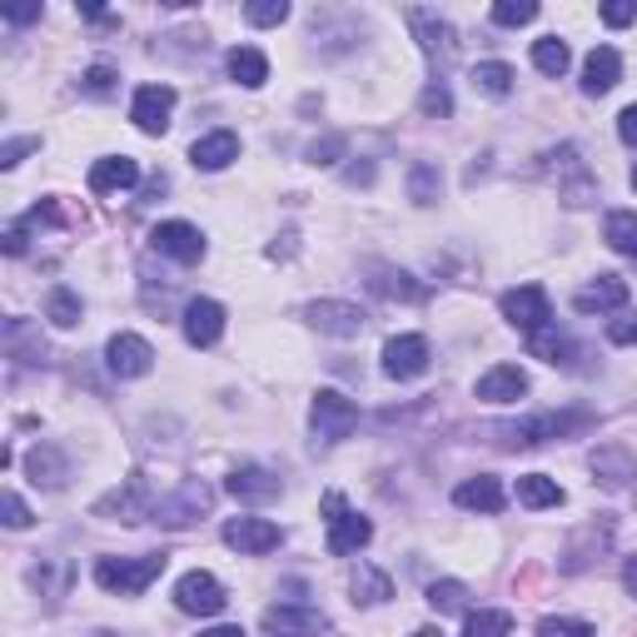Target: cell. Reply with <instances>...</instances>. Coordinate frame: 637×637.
<instances>
[{
  "label": "cell",
  "instance_id": "6da1fadb",
  "mask_svg": "<svg viewBox=\"0 0 637 637\" xmlns=\"http://www.w3.org/2000/svg\"><path fill=\"white\" fill-rule=\"evenodd\" d=\"M169 557L165 553H145V557H100L95 563V583L105 593H119V597H139L159 573H165Z\"/></svg>",
  "mask_w": 637,
  "mask_h": 637
},
{
  "label": "cell",
  "instance_id": "7a4b0ae2",
  "mask_svg": "<svg viewBox=\"0 0 637 637\" xmlns=\"http://www.w3.org/2000/svg\"><path fill=\"white\" fill-rule=\"evenodd\" d=\"M324 513H328V553L334 557H348L358 547H368L374 537V523L364 513H348L344 493H324Z\"/></svg>",
  "mask_w": 637,
  "mask_h": 637
},
{
  "label": "cell",
  "instance_id": "3957f363",
  "mask_svg": "<svg viewBox=\"0 0 637 637\" xmlns=\"http://www.w3.org/2000/svg\"><path fill=\"white\" fill-rule=\"evenodd\" d=\"M309 424H314V434L324 438V443H338V438H348L358 428V408H354V398H344L338 388H318L314 404H309Z\"/></svg>",
  "mask_w": 637,
  "mask_h": 637
},
{
  "label": "cell",
  "instance_id": "277c9868",
  "mask_svg": "<svg viewBox=\"0 0 637 637\" xmlns=\"http://www.w3.org/2000/svg\"><path fill=\"white\" fill-rule=\"evenodd\" d=\"M498 309H503V318L513 328H523V334H537V328L553 324V304H547V294L537 284H518L508 289L503 299H498Z\"/></svg>",
  "mask_w": 637,
  "mask_h": 637
},
{
  "label": "cell",
  "instance_id": "5b68a950",
  "mask_svg": "<svg viewBox=\"0 0 637 637\" xmlns=\"http://www.w3.org/2000/svg\"><path fill=\"white\" fill-rule=\"evenodd\" d=\"M304 318L318 334H334V338H358L368 324V314L358 304H348V299H314V304L304 309Z\"/></svg>",
  "mask_w": 637,
  "mask_h": 637
},
{
  "label": "cell",
  "instance_id": "8992f818",
  "mask_svg": "<svg viewBox=\"0 0 637 637\" xmlns=\"http://www.w3.org/2000/svg\"><path fill=\"white\" fill-rule=\"evenodd\" d=\"M175 603H179V613H189V617H215L219 607H224V587H219V577L215 573H185L175 583Z\"/></svg>",
  "mask_w": 637,
  "mask_h": 637
},
{
  "label": "cell",
  "instance_id": "52a82bcc",
  "mask_svg": "<svg viewBox=\"0 0 637 637\" xmlns=\"http://www.w3.org/2000/svg\"><path fill=\"white\" fill-rule=\"evenodd\" d=\"M169 115H175V90L169 85H139L129 100V119H135L145 135H165Z\"/></svg>",
  "mask_w": 637,
  "mask_h": 637
},
{
  "label": "cell",
  "instance_id": "ba28073f",
  "mask_svg": "<svg viewBox=\"0 0 637 637\" xmlns=\"http://www.w3.org/2000/svg\"><path fill=\"white\" fill-rule=\"evenodd\" d=\"M224 543L234 547V553H274L279 543H284V533H279V523H269V518H229L224 523Z\"/></svg>",
  "mask_w": 637,
  "mask_h": 637
},
{
  "label": "cell",
  "instance_id": "9c48e42d",
  "mask_svg": "<svg viewBox=\"0 0 637 637\" xmlns=\"http://www.w3.org/2000/svg\"><path fill=\"white\" fill-rule=\"evenodd\" d=\"M95 513L100 518H119V523H139V518L155 513V503H149V483L139 473H129L125 488H115L109 498H100Z\"/></svg>",
  "mask_w": 637,
  "mask_h": 637
},
{
  "label": "cell",
  "instance_id": "30bf717a",
  "mask_svg": "<svg viewBox=\"0 0 637 637\" xmlns=\"http://www.w3.org/2000/svg\"><path fill=\"white\" fill-rule=\"evenodd\" d=\"M149 244H155L159 254L179 259V264H199V259H205V234H199L195 224H185V219H165V224H155Z\"/></svg>",
  "mask_w": 637,
  "mask_h": 637
},
{
  "label": "cell",
  "instance_id": "8fae6325",
  "mask_svg": "<svg viewBox=\"0 0 637 637\" xmlns=\"http://www.w3.org/2000/svg\"><path fill=\"white\" fill-rule=\"evenodd\" d=\"M105 364H109V374H119V378H145L149 368H155V348L139 334H115L105 344Z\"/></svg>",
  "mask_w": 637,
  "mask_h": 637
},
{
  "label": "cell",
  "instance_id": "7c38bea8",
  "mask_svg": "<svg viewBox=\"0 0 637 637\" xmlns=\"http://www.w3.org/2000/svg\"><path fill=\"white\" fill-rule=\"evenodd\" d=\"M264 627L279 637H318V633H328V617L304 603H279L264 613Z\"/></svg>",
  "mask_w": 637,
  "mask_h": 637
},
{
  "label": "cell",
  "instance_id": "4fadbf2b",
  "mask_svg": "<svg viewBox=\"0 0 637 637\" xmlns=\"http://www.w3.org/2000/svg\"><path fill=\"white\" fill-rule=\"evenodd\" d=\"M428 368V338L424 334H398L384 344V374L388 378H418Z\"/></svg>",
  "mask_w": 637,
  "mask_h": 637
},
{
  "label": "cell",
  "instance_id": "5bb4252c",
  "mask_svg": "<svg viewBox=\"0 0 637 637\" xmlns=\"http://www.w3.org/2000/svg\"><path fill=\"white\" fill-rule=\"evenodd\" d=\"M209 498H215V493H209L205 483H185L175 498H159L149 518H155V523H165V528H185V523H195L199 513H209Z\"/></svg>",
  "mask_w": 637,
  "mask_h": 637
},
{
  "label": "cell",
  "instance_id": "9a60e30c",
  "mask_svg": "<svg viewBox=\"0 0 637 637\" xmlns=\"http://www.w3.org/2000/svg\"><path fill=\"white\" fill-rule=\"evenodd\" d=\"M219 334H224V304L219 299H189L185 304V338L195 348H209L219 344Z\"/></svg>",
  "mask_w": 637,
  "mask_h": 637
},
{
  "label": "cell",
  "instance_id": "2e32d148",
  "mask_svg": "<svg viewBox=\"0 0 637 637\" xmlns=\"http://www.w3.org/2000/svg\"><path fill=\"white\" fill-rule=\"evenodd\" d=\"M483 404H518V398L528 394V374L518 364H493L483 378H478V388H473Z\"/></svg>",
  "mask_w": 637,
  "mask_h": 637
},
{
  "label": "cell",
  "instance_id": "e0dca14e",
  "mask_svg": "<svg viewBox=\"0 0 637 637\" xmlns=\"http://www.w3.org/2000/svg\"><path fill=\"white\" fill-rule=\"evenodd\" d=\"M139 185V165L129 155H105L90 165V189L95 195H119V189H135Z\"/></svg>",
  "mask_w": 637,
  "mask_h": 637
},
{
  "label": "cell",
  "instance_id": "ac0fdd59",
  "mask_svg": "<svg viewBox=\"0 0 637 637\" xmlns=\"http://www.w3.org/2000/svg\"><path fill=\"white\" fill-rule=\"evenodd\" d=\"M573 428H583V418H573V414H533V418H523V424L508 428V438L523 443V448H533V443H547V438L573 434Z\"/></svg>",
  "mask_w": 637,
  "mask_h": 637
},
{
  "label": "cell",
  "instance_id": "d6986e66",
  "mask_svg": "<svg viewBox=\"0 0 637 637\" xmlns=\"http://www.w3.org/2000/svg\"><path fill=\"white\" fill-rule=\"evenodd\" d=\"M408 25H414V35L424 40V50H428V55H438V60H453L458 35H453V25H448V20H438L434 10H408Z\"/></svg>",
  "mask_w": 637,
  "mask_h": 637
},
{
  "label": "cell",
  "instance_id": "ffe728a7",
  "mask_svg": "<svg viewBox=\"0 0 637 637\" xmlns=\"http://www.w3.org/2000/svg\"><path fill=\"white\" fill-rule=\"evenodd\" d=\"M224 488L239 498V503H274V498H279V478L269 473V468H259V463L234 468Z\"/></svg>",
  "mask_w": 637,
  "mask_h": 637
},
{
  "label": "cell",
  "instance_id": "44dd1931",
  "mask_svg": "<svg viewBox=\"0 0 637 637\" xmlns=\"http://www.w3.org/2000/svg\"><path fill=\"white\" fill-rule=\"evenodd\" d=\"M623 304H627V279H617V274H597L593 284L573 299L577 314H603V309H623Z\"/></svg>",
  "mask_w": 637,
  "mask_h": 637
},
{
  "label": "cell",
  "instance_id": "7402d4cb",
  "mask_svg": "<svg viewBox=\"0 0 637 637\" xmlns=\"http://www.w3.org/2000/svg\"><path fill=\"white\" fill-rule=\"evenodd\" d=\"M189 159H195V169H224L239 159V135L234 129H215V135L195 139L189 145Z\"/></svg>",
  "mask_w": 637,
  "mask_h": 637
},
{
  "label": "cell",
  "instance_id": "603a6c76",
  "mask_svg": "<svg viewBox=\"0 0 637 637\" xmlns=\"http://www.w3.org/2000/svg\"><path fill=\"white\" fill-rule=\"evenodd\" d=\"M453 503L468 508V513H498V508H503V483H498V478H488V473L463 478V483L453 488Z\"/></svg>",
  "mask_w": 637,
  "mask_h": 637
},
{
  "label": "cell",
  "instance_id": "cb8c5ba5",
  "mask_svg": "<svg viewBox=\"0 0 637 637\" xmlns=\"http://www.w3.org/2000/svg\"><path fill=\"white\" fill-rule=\"evenodd\" d=\"M617 75H623V55H617L613 45H597L593 55L583 60V90L587 95H607V90L617 85Z\"/></svg>",
  "mask_w": 637,
  "mask_h": 637
},
{
  "label": "cell",
  "instance_id": "d4e9b609",
  "mask_svg": "<svg viewBox=\"0 0 637 637\" xmlns=\"http://www.w3.org/2000/svg\"><path fill=\"white\" fill-rule=\"evenodd\" d=\"M593 473H597V483L623 488V483H633V478H637V463H633V453H627L623 443H607V448H597V453H593Z\"/></svg>",
  "mask_w": 637,
  "mask_h": 637
},
{
  "label": "cell",
  "instance_id": "484cf974",
  "mask_svg": "<svg viewBox=\"0 0 637 637\" xmlns=\"http://www.w3.org/2000/svg\"><path fill=\"white\" fill-rule=\"evenodd\" d=\"M224 65H229V80L244 90H259L269 80V60H264V50H254V45H234Z\"/></svg>",
  "mask_w": 637,
  "mask_h": 637
},
{
  "label": "cell",
  "instance_id": "4316f807",
  "mask_svg": "<svg viewBox=\"0 0 637 637\" xmlns=\"http://www.w3.org/2000/svg\"><path fill=\"white\" fill-rule=\"evenodd\" d=\"M25 468H30V483H35V488H60V483H65V458H60L55 443L30 448Z\"/></svg>",
  "mask_w": 637,
  "mask_h": 637
},
{
  "label": "cell",
  "instance_id": "83f0119b",
  "mask_svg": "<svg viewBox=\"0 0 637 637\" xmlns=\"http://www.w3.org/2000/svg\"><path fill=\"white\" fill-rule=\"evenodd\" d=\"M518 503L523 508H557L563 503V488H557V478H547V473H523L518 478Z\"/></svg>",
  "mask_w": 637,
  "mask_h": 637
},
{
  "label": "cell",
  "instance_id": "f1b7e54d",
  "mask_svg": "<svg viewBox=\"0 0 637 637\" xmlns=\"http://www.w3.org/2000/svg\"><path fill=\"white\" fill-rule=\"evenodd\" d=\"M508 633H513V613H503V607L463 613V637H508Z\"/></svg>",
  "mask_w": 637,
  "mask_h": 637
},
{
  "label": "cell",
  "instance_id": "f546056e",
  "mask_svg": "<svg viewBox=\"0 0 637 637\" xmlns=\"http://www.w3.org/2000/svg\"><path fill=\"white\" fill-rule=\"evenodd\" d=\"M603 239L617 249V254L637 259V215H633V209H613V215L603 219Z\"/></svg>",
  "mask_w": 637,
  "mask_h": 637
},
{
  "label": "cell",
  "instance_id": "4dcf8cb0",
  "mask_svg": "<svg viewBox=\"0 0 637 637\" xmlns=\"http://www.w3.org/2000/svg\"><path fill=\"white\" fill-rule=\"evenodd\" d=\"M374 274L378 279H368V284H374L384 299H424V284H418L414 274H404V269H384V264H378Z\"/></svg>",
  "mask_w": 637,
  "mask_h": 637
},
{
  "label": "cell",
  "instance_id": "1f68e13d",
  "mask_svg": "<svg viewBox=\"0 0 637 637\" xmlns=\"http://www.w3.org/2000/svg\"><path fill=\"white\" fill-rule=\"evenodd\" d=\"M388 593H394V583H388V573H378V567L358 563V573H354V603L374 607V603H384Z\"/></svg>",
  "mask_w": 637,
  "mask_h": 637
},
{
  "label": "cell",
  "instance_id": "d6a6232c",
  "mask_svg": "<svg viewBox=\"0 0 637 637\" xmlns=\"http://www.w3.org/2000/svg\"><path fill=\"white\" fill-rule=\"evenodd\" d=\"M473 85L483 90V95L503 100L508 90H513V65H503V60H483V65H473Z\"/></svg>",
  "mask_w": 637,
  "mask_h": 637
},
{
  "label": "cell",
  "instance_id": "836d02e7",
  "mask_svg": "<svg viewBox=\"0 0 637 637\" xmlns=\"http://www.w3.org/2000/svg\"><path fill=\"white\" fill-rule=\"evenodd\" d=\"M567 60H573V55H567V45H563V40H557V35H543V40H533V65L537 70H543V75H563V70H567Z\"/></svg>",
  "mask_w": 637,
  "mask_h": 637
},
{
  "label": "cell",
  "instance_id": "e575fe53",
  "mask_svg": "<svg viewBox=\"0 0 637 637\" xmlns=\"http://www.w3.org/2000/svg\"><path fill=\"white\" fill-rule=\"evenodd\" d=\"M567 348H573V344L557 334V318H553L547 328H537V334H528V354H533V358H547V364H563Z\"/></svg>",
  "mask_w": 637,
  "mask_h": 637
},
{
  "label": "cell",
  "instance_id": "d590c367",
  "mask_svg": "<svg viewBox=\"0 0 637 637\" xmlns=\"http://www.w3.org/2000/svg\"><path fill=\"white\" fill-rule=\"evenodd\" d=\"M45 318H50L55 328H75V324H80V294H70V289H50Z\"/></svg>",
  "mask_w": 637,
  "mask_h": 637
},
{
  "label": "cell",
  "instance_id": "8d00e7d4",
  "mask_svg": "<svg viewBox=\"0 0 637 637\" xmlns=\"http://www.w3.org/2000/svg\"><path fill=\"white\" fill-rule=\"evenodd\" d=\"M428 607H434V613H463V607H468V587L453 583V577H443V583L428 587Z\"/></svg>",
  "mask_w": 637,
  "mask_h": 637
},
{
  "label": "cell",
  "instance_id": "74e56055",
  "mask_svg": "<svg viewBox=\"0 0 637 637\" xmlns=\"http://www.w3.org/2000/svg\"><path fill=\"white\" fill-rule=\"evenodd\" d=\"M438 189H443L438 165H414V175H408V195H414V205H434Z\"/></svg>",
  "mask_w": 637,
  "mask_h": 637
},
{
  "label": "cell",
  "instance_id": "f35d334b",
  "mask_svg": "<svg viewBox=\"0 0 637 637\" xmlns=\"http://www.w3.org/2000/svg\"><path fill=\"white\" fill-rule=\"evenodd\" d=\"M533 637H593V623H583V617H543L533 627Z\"/></svg>",
  "mask_w": 637,
  "mask_h": 637
},
{
  "label": "cell",
  "instance_id": "ab89813d",
  "mask_svg": "<svg viewBox=\"0 0 637 637\" xmlns=\"http://www.w3.org/2000/svg\"><path fill=\"white\" fill-rule=\"evenodd\" d=\"M244 20L249 25H284L289 0H254V6H244Z\"/></svg>",
  "mask_w": 637,
  "mask_h": 637
},
{
  "label": "cell",
  "instance_id": "60d3db41",
  "mask_svg": "<svg viewBox=\"0 0 637 637\" xmlns=\"http://www.w3.org/2000/svg\"><path fill=\"white\" fill-rule=\"evenodd\" d=\"M533 15H537L533 0H498V6H493V20H498V25H528Z\"/></svg>",
  "mask_w": 637,
  "mask_h": 637
},
{
  "label": "cell",
  "instance_id": "b9f144b4",
  "mask_svg": "<svg viewBox=\"0 0 637 637\" xmlns=\"http://www.w3.org/2000/svg\"><path fill=\"white\" fill-rule=\"evenodd\" d=\"M418 109H424V115H453V95H448V85H428L424 95H418Z\"/></svg>",
  "mask_w": 637,
  "mask_h": 637
},
{
  "label": "cell",
  "instance_id": "7bdbcfd3",
  "mask_svg": "<svg viewBox=\"0 0 637 637\" xmlns=\"http://www.w3.org/2000/svg\"><path fill=\"white\" fill-rule=\"evenodd\" d=\"M30 149H40V139H35V135H20V139H10V145L0 149V165H6V169H15L20 159L30 155Z\"/></svg>",
  "mask_w": 637,
  "mask_h": 637
},
{
  "label": "cell",
  "instance_id": "ee69618b",
  "mask_svg": "<svg viewBox=\"0 0 637 637\" xmlns=\"http://www.w3.org/2000/svg\"><path fill=\"white\" fill-rule=\"evenodd\" d=\"M85 90H90V95H109V90H115V70H109V65H90L85 70Z\"/></svg>",
  "mask_w": 637,
  "mask_h": 637
},
{
  "label": "cell",
  "instance_id": "f6af8a7d",
  "mask_svg": "<svg viewBox=\"0 0 637 637\" xmlns=\"http://www.w3.org/2000/svg\"><path fill=\"white\" fill-rule=\"evenodd\" d=\"M607 338H613V344H637V314H617L613 324H607Z\"/></svg>",
  "mask_w": 637,
  "mask_h": 637
},
{
  "label": "cell",
  "instance_id": "bcb514c9",
  "mask_svg": "<svg viewBox=\"0 0 637 637\" xmlns=\"http://www.w3.org/2000/svg\"><path fill=\"white\" fill-rule=\"evenodd\" d=\"M603 20H607V25H633V20H637V6H633V0H607V6H603Z\"/></svg>",
  "mask_w": 637,
  "mask_h": 637
},
{
  "label": "cell",
  "instance_id": "7dc6e473",
  "mask_svg": "<svg viewBox=\"0 0 637 637\" xmlns=\"http://www.w3.org/2000/svg\"><path fill=\"white\" fill-rule=\"evenodd\" d=\"M0 508H6V528H30V508L20 503V493H6Z\"/></svg>",
  "mask_w": 637,
  "mask_h": 637
},
{
  "label": "cell",
  "instance_id": "c3c4849f",
  "mask_svg": "<svg viewBox=\"0 0 637 637\" xmlns=\"http://www.w3.org/2000/svg\"><path fill=\"white\" fill-rule=\"evenodd\" d=\"M338 155H344V139H318V145H309V159H314V165H334Z\"/></svg>",
  "mask_w": 637,
  "mask_h": 637
},
{
  "label": "cell",
  "instance_id": "681fc988",
  "mask_svg": "<svg viewBox=\"0 0 637 637\" xmlns=\"http://www.w3.org/2000/svg\"><path fill=\"white\" fill-rule=\"evenodd\" d=\"M617 139H623V145H633V149H637V105H627L623 115H617Z\"/></svg>",
  "mask_w": 637,
  "mask_h": 637
},
{
  "label": "cell",
  "instance_id": "f907efd6",
  "mask_svg": "<svg viewBox=\"0 0 637 637\" xmlns=\"http://www.w3.org/2000/svg\"><path fill=\"white\" fill-rule=\"evenodd\" d=\"M6 254H25V224L20 219L6 229Z\"/></svg>",
  "mask_w": 637,
  "mask_h": 637
},
{
  "label": "cell",
  "instance_id": "816d5d0a",
  "mask_svg": "<svg viewBox=\"0 0 637 637\" xmlns=\"http://www.w3.org/2000/svg\"><path fill=\"white\" fill-rule=\"evenodd\" d=\"M10 25H25V20H40V6H6Z\"/></svg>",
  "mask_w": 637,
  "mask_h": 637
},
{
  "label": "cell",
  "instance_id": "f5cc1de1",
  "mask_svg": "<svg viewBox=\"0 0 637 637\" xmlns=\"http://www.w3.org/2000/svg\"><path fill=\"white\" fill-rule=\"evenodd\" d=\"M199 637H244V627H239V623H219V627H205Z\"/></svg>",
  "mask_w": 637,
  "mask_h": 637
},
{
  "label": "cell",
  "instance_id": "db71d44e",
  "mask_svg": "<svg viewBox=\"0 0 637 637\" xmlns=\"http://www.w3.org/2000/svg\"><path fill=\"white\" fill-rule=\"evenodd\" d=\"M623 587H627V593L637 597V553H633V557H627V563H623Z\"/></svg>",
  "mask_w": 637,
  "mask_h": 637
},
{
  "label": "cell",
  "instance_id": "11a10c76",
  "mask_svg": "<svg viewBox=\"0 0 637 637\" xmlns=\"http://www.w3.org/2000/svg\"><path fill=\"white\" fill-rule=\"evenodd\" d=\"M414 637H443V633H438V627H418Z\"/></svg>",
  "mask_w": 637,
  "mask_h": 637
},
{
  "label": "cell",
  "instance_id": "9f6ffc18",
  "mask_svg": "<svg viewBox=\"0 0 637 637\" xmlns=\"http://www.w3.org/2000/svg\"><path fill=\"white\" fill-rule=\"evenodd\" d=\"M633 189H637V165H633Z\"/></svg>",
  "mask_w": 637,
  "mask_h": 637
}]
</instances>
